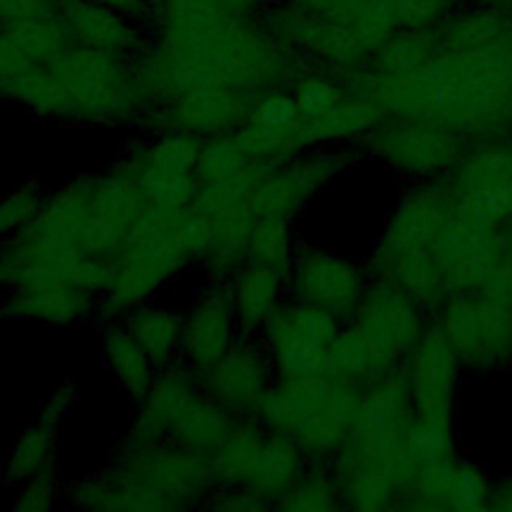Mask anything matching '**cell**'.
Masks as SVG:
<instances>
[{
  "label": "cell",
  "mask_w": 512,
  "mask_h": 512,
  "mask_svg": "<svg viewBox=\"0 0 512 512\" xmlns=\"http://www.w3.org/2000/svg\"><path fill=\"white\" fill-rule=\"evenodd\" d=\"M360 402L358 384L320 374L282 378L268 388L256 414L272 432L288 436L302 452L336 454L348 438Z\"/></svg>",
  "instance_id": "1"
},
{
  "label": "cell",
  "mask_w": 512,
  "mask_h": 512,
  "mask_svg": "<svg viewBox=\"0 0 512 512\" xmlns=\"http://www.w3.org/2000/svg\"><path fill=\"white\" fill-rule=\"evenodd\" d=\"M438 326L460 362L492 368L512 356V300L478 292L452 294Z\"/></svg>",
  "instance_id": "2"
},
{
  "label": "cell",
  "mask_w": 512,
  "mask_h": 512,
  "mask_svg": "<svg viewBox=\"0 0 512 512\" xmlns=\"http://www.w3.org/2000/svg\"><path fill=\"white\" fill-rule=\"evenodd\" d=\"M262 328L282 376L306 378L324 374L328 348L338 334L336 316L300 302L276 306Z\"/></svg>",
  "instance_id": "3"
},
{
  "label": "cell",
  "mask_w": 512,
  "mask_h": 512,
  "mask_svg": "<svg viewBox=\"0 0 512 512\" xmlns=\"http://www.w3.org/2000/svg\"><path fill=\"white\" fill-rule=\"evenodd\" d=\"M512 246V232L452 214L438 232L432 254L452 294L478 292L498 258Z\"/></svg>",
  "instance_id": "4"
},
{
  "label": "cell",
  "mask_w": 512,
  "mask_h": 512,
  "mask_svg": "<svg viewBox=\"0 0 512 512\" xmlns=\"http://www.w3.org/2000/svg\"><path fill=\"white\" fill-rule=\"evenodd\" d=\"M354 314V326L396 364L412 352L424 332L420 306L382 278L364 292Z\"/></svg>",
  "instance_id": "5"
},
{
  "label": "cell",
  "mask_w": 512,
  "mask_h": 512,
  "mask_svg": "<svg viewBox=\"0 0 512 512\" xmlns=\"http://www.w3.org/2000/svg\"><path fill=\"white\" fill-rule=\"evenodd\" d=\"M458 362L440 326L424 328L408 354V370L404 372L416 416L450 420Z\"/></svg>",
  "instance_id": "6"
},
{
  "label": "cell",
  "mask_w": 512,
  "mask_h": 512,
  "mask_svg": "<svg viewBox=\"0 0 512 512\" xmlns=\"http://www.w3.org/2000/svg\"><path fill=\"white\" fill-rule=\"evenodd\" d=\"M452 214L454 198L450 184H430L416 190L390 220L376 252V268L398 256L432 248L438 232Z\"/></svg>",
  "instance_id": "7"
},
{
  "label": "cell",
  "mask_w": 512,
  "mask_h": 512,
  "mask_svg": "<svg viewBox=\"0 0 512 512\" xmlns=\"http://www.w3.org/2000/svg\"><path fill=\"white\" fill-rule=\"evenodd\" d=\"M292 286L300 302L318 306L336 318L354 314L364 296L360 272L326 252L300 254L294 262Z\"/></svg>",
  "instance_id": "8"
},
{
  "label": "cell",
  "mask_w": 512,
  "mask_h": 512,
  "mask_svg": "<svg viewBox=\"0 0 512 512\" xmlns=\"http://www.w3.org/2000/svg\"><path fill=\"white\" fill-rule=\"evenodd\" d=\"M372 144L388 162L412 174H434L460 158L454 134L422 120L382 128Z\"/></svg>",
  "instance_id": "9"
},
{
  "label": "cell",
  "mask_w": 512,
  "mask_h": 512,
  "mask_svg": "<svg viewBox=\"0 0 512 512\" xmlns=\"http://www.w3.org/2000/svg\"><path fill=\"white\" fill-rule=\"evenodd\" d=\"M208 394L236 414L256 412L266 394V362L250 342H236L204 372Z\"/></svg>",
  "instance_id": "10"
},
{
  "label": "cell",
  "mask_w": 512,
  "mask_h": 512,
  "mask_svg": "<svg viewBox=\"0 0 512 512\" xmlns=\"http://www.w3.org/2000/svg\"><path fill=\"white\" fill-rule=\"evenodd\" d=\"M232 334L234 294L224 286H214L184 322L180 344L190 364L206 372L230 350Z\"/></svg>",
  "instance_id": "11"
},
{
  "label": "cell",
  "mask_w": 512,
  "mask_h": 512,
  "mask_svg": "<svg viewBox=\"0 0 512 512\" xmlns=\"http://www.w3.org/2000/svg\"><path fill=\"white\" fill-rule=\"evenodd\" d=\"M336 158L300 162L278 174H266L252 194V206L258 216H284L290 218L336 170Z\"/></svg>",
  "instance_id": "12"
},
{
  "label": "cell",
  "mask_w": 512,
  "mask_h": 512,
  "mask_svg": "<svg viewBox=\"0 0 512 512\" xmlns=\"http://www.w3.org/2000/svg\"><path fill=\"white\" fill-rule=\"evenodd\" d=\"M92 290L70 282H48L18 286L2 302V312L10 316L40 318L44 322H74L92 308Z\"/></svg>",
  "instance_id": "13"
},
{
  "label": "cell",
  "mask_w": 512,
  "mask_h": 512,
  "mask_svg": "<svg viewBox=\"0 0 512 512\" xmlns=\"http://www.w3.org/2000/svg\"><path fill=\"white\" fill-rule=\"evenodd\" d=\"M72 400H74V386H70V382L54 390V394L48 398L46 406L42 408L38 422L32 424L18 440L6 468V482L28 480L38 470H42L46 464L52 462L56 430L68 406L72 404Z\"/></svg>",
  "instance_id": "14"
},
{
  "label": "cell",
  "mask_w": 512,
  "mask_h": 512,
  "mask_svg": "<svg viewBox=\"0 0 512 512\" xmlns=\"http://www.w3.org/2000/svg\"><path fill=\"white\" fill-rule=\"evenodd\" d=\"M192 394L194 384L186 372L170 370L152 382L148 392L142 396L144 404L130 434L132 448L156 444L160 438L170 434L172 424Z\"/></svg>",
  "instance_id": "15"
},
{
  "label": "cell",
  "mask_w": 512,
  "mask_h": 512,
  "mask_svg": "<svg viewBox=\"0 0 512 512\" xmlns=\"http://www.w3.org/2000/svg\"><path fill=\"white\" fill-rule=\"evenodd\" d=\"M302 478V450L284 434H264L256 464L244 488L264 500H278Z\"/></svg>",
  "instance_id": "16"
},
{
  "label": "cell",
  "mask_w": 512,
  "mask_h": 512,
  "mask_svg": "<svg viewBox=\"0 0 512 512\" xmlns=\"http://www.w3.org/2000/svg\"><path fill=\"white\" fill-rule=\"evenodd\" d=\"M376 270L382 280L398 286L420 308H442L452 296L432 248L398 256Z\"/></svg>",
  "instance_id": "17"
},
{
  "label": "cell",
  "mask_w": 512,
  "mask_h": 512,
  "mask_svg": "<svg viewBox=\"0 0 512 512\" xmlns=\"http://www.w3.org/2000/svg\"><path fill=\"white\" fill-rule=\"evenodd\" d=\"M232 424L234 420L228 408L216 402L210 394L200 396L194 392L172 424L170 434L176 440V446L210 456L220 446Z\"/></svg>",
  "instance_id": "18"
},
{
  "label": "cell",
  "mask_w": 512,
  "mask_h": 512,
  "mask_svg": "<svg viewBox=\"0 0 512 512\" xmlns=\"http://www.w3.org/2000/svg\"><path fill=\"white\" fill-rule=\"evenodd\" d=\"M264 432L252 422H234L220 446L210 454L214 480L228 488H244L256 464Z\"/></svg>",
  "instance_id": "19"
},
{
  "label": "cell",
  "mask_w": 512,
  "mask_h": 512,
  "mask_svg": "<svg viewBox=\"0 0 512 512\" xmlns=\"http://www.w3.org/2000/svg\"><path fill=\"white\" fill-rule=\"evenodd\" d=\"M282 278L284 274L252 262L238 274L232 294L238 320L246 332L260 328L268 314L278 306L276 300Z\"/></svg>",
  "instance_id": "20"
},
{
  "label": "cell",
  "mask_w": 512,
  "mask_h": 512,
  "mask_svg": "<svg viewBox=\"0 0 512 512\" xmlns=\"http://www.w3.org/2000/svg\"><path fill=\"white\" fill-rule=\"evenodd\" d=\"M104 350L110 368L122 386L134 396L142 398L152 386V360L126 328H108Z\"/></svg>",
  "instance_id": "21"
},
{
  "label": "cell",
  "mask_w": 512,
  "mask_h": 512,
  "mask_svg": "<svg viewBox=\"0 0 512 512\" xmlns=\"http://www.w3.org/2000/svg\"><path fill=\"white\" fill-rule=\"evenodd\" d=\"M182 318L166 308H138L130 314L128 330L144 348L154 364L170 360L176 344L182 338Z\"/></svg>",
  "instance_id": "22"
},
{
  "label": "cell",
  "mask_w": 512,
  "mask_h": 512,
  "mask_svg": "<svg viewBox=\"0 0 512 512\" xmlns=\"http://www.w3.org/2000/svg\"><path fill=\"white\" fill-rule=\"evenodd\" d=\"M512 182V146H482L456 162V172L448 182L452 192Z\"/></svg>",
  "instance_id": "23"
},
{
  "label": "cell",
  "mask_w": 512,
  "mask_h": 512,
  "mask_svg": "<svg viewBox=\"0 0 512 512\" xmlns=\"http://www.w3.org/2000/svg\"><path fill=\"white\" fill-rule=\"evenodd\" d=\"M252 264L286 274L290 266V228L284 216H260L248 244Z\"/></svg>",
  "instance_id": "24"
},
{
  "label": "cell",
  "mask_w": 512,
  "mask_h": 512,
  "mask_svg": "<svg viewBox=\"0 0 512 512\" xmlns=\"http://www.w3.org/2000/svg\"><path fill=\"white\" fill-rule=\"evenodd\" d=\"M342 496L336 480L322 474H308L278 498V508L284 510H334Z\"/></svg>",
  "instance_id": "25"
},
{
  "label": "cell",
  "mask_w": 512,
  "mask_h": 512,
  "mask_svg": "<svg viewBox=\"0 0 512 512\" xmlns=\"http://www.w3.org/2000/svg\"><path fill=\"white\" fill-rule=\"evenodd\" d=\"M40 208V192L38 188L24 186L16 190L10 198L0 202V238L10 230L26 224L36 210Z\"/></svg>",
  "instance_id": "26"
},
{
  "label": "cell",
  "mask_w": 512,
  "mask_h": 512,
  "mask_svg": "<svg viewBox=\"0 0 512 512\" xmlns=\"http://www.w3.org/2000/svg\"><path fill=\"white\" fill-rule=\"evenodd\" d=\"M248 166H244L240 154L228 150H208L198 156V184H218L236 178Z\"/></svg>",
  "instance_id": "27"
},
{
  "label": "cell",
  "mask_w": 512,
  "mask_h": 512,
  "mask_svg": "<svg viewBox=\"0 0 512 512\" xmlns=\"http://www.w3.org/2000/svg\"><path fill=\"white\" fill-rule=\"evenodd\" d=\"M338 104V92L324 82H308L298 90L296 106L304 120L314 122Z\"/></svg>",
  "instance_id": "28"
},
{
  "label": "cell",
  "mask_w": 512,
  "mask_h": 512,
  "mask_svg": "<svg viewBox=\"0 0 512 512\" xmlns=\"http://www.w3.org/2000/svg\"><path fill=\"white\" fill-rule=\"evenodd\" d=\"M54 494V472L52 462L28 478L22 494L16 500V510H42L50 508Z\"/></svg>",
  "instance_id": "29"
},
{
  "label": "cell",
  "mask_w": 512,
  "mask_h": 512,
  "mask_svg": "<svg viewBox=\"0 0 512 512\" xmlns=\"http://www.w3.org/2000/svg\"><path fill=\"white\" fill-rule=\"evenodd\" d=\"M212 506L222 510H262L268 506V500H264L262 496L254 494L248 488H240L220 494V498L214 500Z\"/></svg>",
  "instance_id": "30"
}]
</instances>
